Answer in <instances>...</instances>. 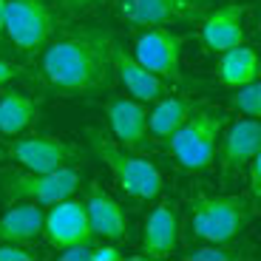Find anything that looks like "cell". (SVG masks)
I'll list each match as a JSON object with an SVG mask.
<instances>
[{"label": "cell", "instance_id": "cell-29", "mask_svg": "<svg viewBox=\"0 0 261 261\" xmlns=\"http://www.w3.org/2000/svg\"><path fill=\"white\" fill-rule=\"evenodd\" d=\"M3 17H6V0H0V34H3Z\"/></svg>", "mask_w": 261, "mask_h": 261}, {"label": "cell", "instance_id": "cell-1", "mask_svg": "<svg viewBox=\"0 0 261 261\" xmlns=\"http://www.w3.org/2000/svg\"><path fill=\"white\" fill-rule=\"evenodd\" d=\"M114 43L117 40L105 29H77L57 37L40 60L43 83L60 97H91L108 88L114 74Z\"/></svg>", "mask_w": 261, "mask_h": 261}, {"label": "cell", "instance_id": "cell-25", "mask_svg": "<svg viewBox=\"0 0 261 261\" xmlns=\"http://www.w3.org/2000/svg\"><path fill=\"white\" fill-rule=\"evenodd\" d=\"M34 255L20 244H0V261H32Z\"/></svg>", "mask_w": 261, "mask_h": 261}, {"label": "cell", "instance_id": "cell-16", "mask_svg": "<svg viewBox=\"0 0 261 261\" xmlns=\"http://www.w3.org/2000/svg\"><path fill=\"white\" fill-rule=\"evenodd\" d=\"M179 242L176 230V213L170 204H159L150 210V216L145 219L142 230V253L148 258H168Z\"/></svg>", "mask_w": 261, "mask_h": 261}, {"label": "cell", "instance_id": "cell-12", "mask_svg": "<svg viewBox=\"0 0 261 261\" xmlns=\"http://www.w3.org/2000/svg\"><path fill=\"white\" fill-rule=\"evenodd\" d=\"M219 165H222V176L227 179L230 173L242 170L255 153H261V125L258 119H239L233 122V128L227 130V137L219 145Z\"/></svg>", "mask_w": 261, "mask_h": 261}, {"label": "cell", "instance_id": "cell-15", "mask_svg": "<svg viewBox=\"0 0 261 261\" xmlns=\"http://www.w3.org/2000/svg\"><path fill=\"white\" fill-rule=\"evenodd\" d=\"M43 204L20 202L0 216V244H32L43 236Z\"/></svg>", "mask_w": 261, "mask_h": 261}, {"label": "cell", "instance_id": "cell-26", "mask_svg": "<svg viewBox=\"0 0 261 261\" xmlns=\"http://www.w3.org/2000/svg\"><path fill=\"white\" fill-rule=\"evenodd\" d=\"M122 255H119L117 247H111V244H102V247H94L91 250V261H119Z\"/></svg>", "mask_w": 261, "mask_h": 261}, {"label": "cell", "instance_id": "cell-9", "mask_svg": "<svg viewBox=\"0 0 261 261\" xmlns=\"http://www.w3.org/2000/svg\"><path fill=\"white\" fill-rule=\"evenodd\" d=\"M6 153L20 168L34 170V173H48V170L68 168L80 156V148L71 142H65V139H57V137L32 134L26 139H14L6 148Z\"/></svg>", "mask_w": 261, "mask_h": 261}, {"label": "cell", "instance_id": "cell-14", "mask_svg": "<svg viewBox=\"0 0 261 261\" xmlns=\"http://www.w3.org/2000/svg\"><path fill=\"white\" fill-rule=\"evenodd\" d=\"M202 43L219 54L244 43V6L227 3L210 12L202 23Z\"/></svg>", "mask_w": 261, "mask_h": 261}, {"label": "cell", "instance_id": "cell-2", "mask_svg": "<svg viewBox=\"0 0 261 261\" xmlns=\"http://www.w3.org/2000/svg\"><path fill=\"white\" fill-rule=\"evenodd\" d=\"M85 137L91 142L94 153L105 162V168L111 170V176L117 179V185L130 196V199H139V202H148L153 196H159L162 190V176L153 162L137 156L134 150L122 148L119 142H114L108 134H102L99 128H88Z\"/></svg>", "mask_w": 261, "mask_h": 261}, {"label": "cell", "instance_id": "cell-23", "mask_svg": "<svg viewBox=\"0 0 261 261\" xmlns=\"http://www.w3.org/2000/svg\"><path fill=\"white\" fill-rule=\"evenodd\" d=\"M247 165H250V193H253V204H258V199H261V153H255Z\"/></svg>", "mask_w": 261, "mask_h": 261}, {"label": "cell", "instance_id": "cell-7", "mask_svg": "<svg viewBox=\"0 0 261 261\" xmlns=\"http://www.w3.org/2000/svg\"><path fill=\"white\" fill-rule=\"evenodd\" d=\"M117 6L128 26L153 29L199 20L207 9V0H117Z\"/></svg>", "mask_w": 261, "mask_h": 261}, {"label": "cell", "instance_id": "cell-22", "mask_svg": "<svg viewBox=\"0 0 261 261\" xmlns=\"http://www.w3.org/2000/svg\"><path fill=\"white\" fill-rule=\"evenodd\" d=\"M190 261H233L236 253L233 250H224L219 244H210V247H196L188 253Z\"/></svg>", "mask_w": 261, "mask_h": 261}, {"label": "cell", "instance_id": "cell-24", "mask_svg": "<svg viewBox=\"0 0 261 261\" xmlns=\"http://www.w3.org/2000/svg\"><path fill=\"white\" fill-rule=\"evenodd\" d=\"M91 244H71V247H63L60 258L63 261H91Z\"/></svg>", "mask_w": 261, "mask_h": 261}, {"label": "cell", "instance_id": "cell-20", "mask_svg": "<svg viewBox=\"0 0 261 261\" xmlns=\"http://www.w3.org/2000/svg\"><path fill=\"white\" fill-rule=\"evenodd\" d=\"M40 114V102L26 94H3L0 97V134H6V137H17L29 125L37 119Z\"/></svg>", "mask_w": 261, "mask_h": 261}, {"label": "cell", "instance_id": "cell-13", "mask_svg": "<svg viewBox=\"0 0 261 261\" xmlns=\"http://www.w3.org/2000/svg\"><path fill=\"white\" fill-rule=\"evenodd\" d=\"M111 65H114V71H117V77L122 80V85L128 88V94L134 99H139V102H156L159 97L170 94L168 83H165L162 77L148 71L137 57H130V54L125 51V48H119L117 43H114Z\"/></svg>", "mask_w": 261, "mask_h": 261}, {"label": "cell", "instance_id": "cell-8", "mask_svg": "<svg viewBox=\"0 0 261 261\" xmlns=\"http://www.w3.org/2000/svg\"><path fill=\"white\" fill-rule=\"evenodd\" d=\"M134 57L165 83H182V37L168 32L165 26L145 29L137 37Z\"/></svg>", "mask_w": 261, "mask_h": 261}, {"label": "cell", "instance_id": "cell-10", "mask_svg": "<svg viewBox=\"0 0 261 261\" xmlns=\"http://www.w3.org/2000/svg\"><path fill=\"white\" fill-rule=\"evenodd\" d=\"M48 213L43 216V236L48 244L57 250L71 247V244H91L94 230L88 224V213H85V202H77L71 196H65L60 202L48 204Z\"/></svg>", "mask_w": 261, "mask_h": 261}, {"label": "cell", "instance_id": "cell-21", "mask_svg": "<svg viewBox=\"0 0 261 261\" xmlns=\"http://www.w3.org/2000/svg\"><path fill=\"white\" fill-rule=\"evenodd\" d=\"M233 108H239V114H244V117H250V119H258V114H261V85H258V80H250V83L236 88Z\"/></svg>", "mask_w": 261, "mask_h": 261}, {"label": "cell", "instance_id": "cell-19", "mask_svg": "<svg viewBox=\"0 0 261 261\" xmlns=\"http://www.w3.org/2000/svg\"><path fill=\"white\" fill-rule=\"evenodd\" d=\"M255 77H258V57H255L253 48L239 43V46L222 51V60H219V83L222 85L239 88Z\"/></svg>", "mask_w": 261, "mask_h": 261}, {"label": "cell", "instance_id": "cell-11", "mask_svg": "<svg viewBox=\"0 0 261 261\" xmlns=\"http://www.w3.org/2000/svg\"><path fill=\"white\" fill-rule=\"evenodd\" d=\"M105 114L111 122L114 137L119 139V145L134 153L148 148V111L139 99H108L105 102Z\"/></svg>", "mask_w": 261, "mask_h": 261}, {"label": "cell", "instance_id": "cell-17", "mask_svg": "<svg viewBox=\"0 0 261 261\" xmlns=\"http://www.w3.org/2000/svg\"><path fill=\"white\" fill-rule=\"evenodd\" d=\"M85 213H88V224H91L94 236H102V239L128 236V219H125L122 207L99 188H91V193L85 199Z\"/></svg>", "mask_w": 261, "mask_h": 261}, {"label": "cell", "instance_id": "cell-5", "mask_svg": "<svg viewBox=\"0 0 261 261\" xmlns=\"http://www.w3.org/2000/svg\"><path fill=\"white\" fill-rule=\"evenodd\" d=\"M80 188V173L68 165L60 170H48V173H34L26 170H6L0 173V190L6 196V202H37L43 207L60 202L65 196H71Z\"/></svg>", "mask_w": 261, "mask_h": 261}, {"label": "cell", "instance_id": "cell-27", "mask_svg": "<svg viewBox=\"0 0 261 261\" xmlns=\"http://www.w3.org/2000/svg\"><path fill=\"white\" fill-rule=\"evenodd\" d=\"M94 3H99V0H63V9L68 14H80V12H85V9H91Z\"/></svg>", "mask_w": 261, "mask_h": 261}, {"label": "cell", "instance_id": "cell-28", "mask_svg": "<svg viewBox=\"0 0 261 261\" xmlns=\"http://www.w3.org/2000/svg\"><path fill=\"white\" fill-rule=\"evenodd\" d=\"M20 74V68L14 63H9V60H0V85H6L9 80H14Z\"/></svg>", "mask_w": 261, "mask_h": 261}, {"label": "cell", "instance_id": "cell-3", "mask_svg": "<svg viewBox=\"0 0 261 261\" xmlns=\"http://www.w3.org/2000/svg\"><path fill=\"white\" fill-rule=\"evenodd\" d=\"M222 128H224V117L219 111L193 108L190 117L165 139L170 156L176 159L179 168L190 170V173L207 170L216 159V148H219Z\"/></svg>", "mask_w": 261, "mask_h": 261}, {"label": "cell", "instance_id": "cell-18", "mask_svg": "<svg viewBox=\"0 0 261 261\" xmlns=\"http://www.w3.org/2000/svg\"><path fill=\"white\" fill-rule=\"evenodd\" d=\"M190 111H193V102L188 97H176V94L159 97L148 114V137L156 139V142H165L190 117Z\"/></svg>", "mask_w": 261, "mask_h": 261}, {"label": "cell", "instance_id": "cell-6", "mask_svg": "<svg viewBox=\"0 0 261 261\" xmlns=\"http://www.w3.org/2000/svg\"><path fill=\"white\" fill-rule=\"evenodd\" d=\"M54 26V12L46 0H6L3 34L23 57H34L46 48Z\"/></svg>", "mask_w": 261, "mask_h": 261}, {"label": "cell", "instance_id": "cell-4", "mask_svg": "<svg viewBox=\"0 0 261 261\" xmlns=\"http://www.w3.org/2000/svg\"><path fill=\"white\" fill-rule=\"evenodd\" d=\"M250 204L239 196H193L190 202V222L193 233L210 244H224L244 230L250 219Z\"/></svg>", "mask_w": 261, "mask_h": 261}]
</instances>
